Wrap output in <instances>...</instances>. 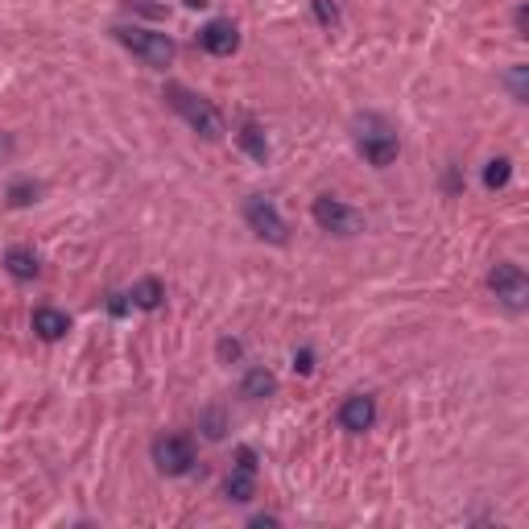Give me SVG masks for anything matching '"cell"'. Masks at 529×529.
Returning a JSON list of instances; mask_svg holds the SVG:
<instances>
[{
	"label": "cell",
	"mask_w": 529,
	"mask_h": 529,
	"mask_svg": "<svg viewBox=\"0 0 529 529\" xmlns=\"http://www.w3.org/2000/svg\"><path fill=\"white\" fill-rule=\"evenodd\" d=\"M116 42L124 50H133L145 67L153 71H166L170 62H174V42L170 34H158V29H141V25H120L116 29Z\"/></svg>",
	"instance_id": "3"
},
{
	"label": "cell",
	"mask_w": 529,
	"mask_h": 529,
	"mask_svg": "<svg viewBox=\"0 0 529 529\" xmlns=\"http://www.w3.org/2000/svg\"><path fill=\"white\" fill-rule=\"evenodd\" d=\"M236 141H240V149H244L253 162H261V166L269 162V137H265V129H261V124L244 120V124H240V133H236Z\"/></svg>",
	"instance_id": "13"
},
{
	"label": "cell",
	"mask_w": 529,
	"mask_h": 529,
	"mask_svg": "<svg viewBox=\"0 0 529 529\" xmlns=\"http://www.w3.org/2000/svg\"><path fill=\"white\" fill-rule=\"evenodd\" d=\"M310 215L323 232H335V236H356L364 228V215L356 207H348L344 199H331V195H319L310 203Z\"/></svg>",
	"instance_id": "4"
},
{
	"label": "cell",
	"mask_w": 529,
	"mask_h": 529,
	"mask_svg": "<svg viewBox=\"0 0 529 529\" xmlns=\"http://www.w3.org/2000/svg\"><path fill=\"white\" fill-rule=\"evenodd\" d=\"M315 17H319L327 29H335V25H339V9L331 5V0H315Z\"/></svg>",
	"instance_id": "19"
},
{
	"label": "cell",
	"mask_w": 529,
	"mask_h": 529,
	"mask_svg": "<svg viewBox=\"0 0 529 529\" xmlns=\"http://www.w3.org/2000/svg\"><path fill=\"white\" fill-rule=\"evenodd\" d=\"M244 220H248V228H253L261 240H269V244H286V220H282V211L273 207V199H265V195H248L244 199Z\"/></svg>",
	"instance_id": "6"
},
{
	"label": "cell",
	"mask_w": 529,
	"mask_h": 529,
	"mask_svg": "<svg viewBox=\"0 0 529 529\" xmlns=\"http://www.w3.org/2000/svg\"><path fill=\"white\" fill-rule=\"evenodd\" d=\"M356 149L364 153V162H368V166L385 170V166H393L401 141H397L393 124H389L385 116H372V112H368V116L356 120Z\"/></svg>",
	"instance_id": "2"
},
{
	"label": "cell",
	"mask_w": 529,
	"mask_h": 529,
	"mask_svg": "<svg viewBox=\"0 0 529 529\" xmlns=\"http://www.w3.org/2000/svg\"><path fill=\"white\" fill-rule=\"evenodd\" d=\"M29 323H34L38 339H46V344H58V339L71 331V319L62 315V310H54V306H38V310H34V319H29Z\"/></svg>",
	"instance_id": "11"
},
{
	"label": "cell",
	"mask_w": 529,
	"mask_h": 529,
	"mask_svg": "<svg viewBox=\"0 0 529 529\" xmlns=\"http://www.w3.org/2000/svg\"><path fill=\"white\" fill-rule=\"evenodd\" d=\"M310 368H315V356H310V352H298V356H294V372H310Z\"/></svg>",
	"instance_id": "22"
},
{
	"label": "cell",
	"mask_w": 529,
	"mask_h": 529,
	"mask_svg": "<svg viewBox=\"0 0 529 529\" xmlns=\"http://www.w3.org/2000/svg\"><path fill=\"white\" fill-rule=\"evenodd\" d=\"M277 381H273V372L269 368H248L244 372V381H240V397L248 401H261V397H273Z\"/></svg>",
	"instance_id": "15"
},
{
	"label": "cell",
	"mask_w": 529,
	"mask_h": 529,
	"mask_svg": "<svg viewBox=\"0 0 529 529\" xmlns=\"http://www.w3.org/2000/svg\"><path fill=\"white\" fill-rule=\"evenodd\" d=\"M525 21H529V13H525V9H517V34H521V38H525Z\"/></svg>",
	"instance_id": "25"
},
{
	"label": "cell",
	"mask_w": 529,
	"mask_h": 529,
	"mask_svg": "<svg viewBox=\"0 0 529 529\" xmlns=\"http://www.w3.org/2000/svg\"><path fill=\"white\" fill-rule=\"evenodd\" d=\"M5 273H9V277H17V282H34V277L42 273L38 253H34V248H25V244L9 248V253H5Z\"/></svg>",
	"instance_id": "12"
},
{
	"label": "cell",
	"mask_w": 529,
	"mask_h": 529,
	"mask_svg": "<svg viewBox=\"0 0 529 529\" xmlns=\"http://www.w3.org/2000/svg\"><path fill=\"white\" fill-rule=\"evenodd\" d=\"M153 463L162 476H186L195 468V443L186 434H162L153 439Z\"/></svg>",
	"instance_id": "5"
},
{
	"label": "cell",
	"mask_w": 529,
	"mask_h": 529,
	"mask_svg": "<svg viewBox=\"0 0 529 529\" xmlns=\"http://www.w3.org/2000/svg\"><path fill=\"white\" fill-rule=\"evenodd\" d=\"M488 290L501 298L509 310H525V302H529V277H525V269L521 265H513V261H501L492 273H488Z\"/></svg>",
	"instance_id": "7"
},
{
	"label": "cell",
	"mask_w": 529,
	"mask_h": 529,
	"mask_svg": "<svg viewBox=\"0 0 529 529\" xmlns=\"http://www.w3.org/2000/svg\"><path fill=\"white\" fill-rule=\"evenodd\" d=\"M124 298H129L137 310H158V306L166 302V286L158 282V277H145V282H137Z\"/></svg>",
	"instance_id": "14"
},
{
	"label": "cell",
	"mask_w": 529,
	"mask_h": 529,
	"mask_svg": "<svg viewBox=\"0 0 529 529\" xmlns=\"http://www.w3.org/2000/svg\"><path fill=\"white\" fill-rule=\"evenodd\" d=\"M509 178H513V162L509 158H492L484 166V186H488V191H501V186H509Z\"/></svg>",
	"instance_id": "16"
},
{
	"label": "cell",
	"mask_w": 529,
	"mask_h": 529,
	"mask_svg": "<svg viewBox=\"0 0 529 529\" xmlns=\"http://www.w3.org/2000/svg\"><path fill=\"white\" fill-rule=\"evenodd\" d=\"M224 492H228V501H236V505H244V501H253V496H257V455L248 447H240V463L224 480Z\"/></svg>",
	"instance_id": "8"
},
{
	"label": "cell",
	"mask_w": 529,
	"mask_h": 529,
	"mask_svg": "<svg viewBox=\"0 0 529 529\" xmlns=\"http://www.w3.org/2000/svg\"><path fill=\"white\" fill-rule=\"evenodd\" d=\"M199 46L207 50V54H215V58H228V54H236V46H240V29L232 25V21H207L203 29H199Z\"/></svg>",
	"instance_id": "10"
},
{
	"label": "cell",
	"mask_w": 529,
	"mask_h": 529,
	"mask_svg": "<svg viewBox=\"0 0 529 529\" xmlns=\"http://www.w3.org/2000/svg\"><path fill=\"white\" fill-rule=\"evenodd\" d=\"M9 153H13V137H9V133H0V162H5Z\"/></svg>",
	"instance_id": "23"
},
{
	"label": "cell",
	"mask_w": 529,
	"mask_h": 529,
	"mask_svg": "<svg viewBox=\"0 0 529 529\" xmlns=\"http://www.w3.org/2000/svg\"><path fill=\"white\" fill-rule=\"evenodd\" d=\"M372 422H377V401H372L368 393L344 397V406H339V426H344L348 434H364V430H372Z\"/></svg>",
	"instance_id": "9"
},
{
	"label": "cell",
	"mask_w": 529,
	"mask_h": 529,
	"mask_svg": "<svg viewBox=\"0 0 529 529\" xmlns=\"http://www.w3.org/2000/svg\"><path fill=\"white\" fill-rule=\"evenodd\" d=\"M505 83H509V91H513V100H517V104L529 100V67H521V62H517V67L505 75Z\"/></svg>",
	"instance_id": "18"
},
{
	"label": "cell",
	"mask_w": 529,
	"mask_h": 529,
	"mask_svg": "<svg viewBox=\"0 0 529 529\" xmlns=\"http://www.w3.org/2000/svg\"><path fill=\"white\" fill-rule=\"evenodd\" d=\"M220 356H224V360H236V356H240V344H236V339H220Z\"/></svg>",
	"instance_id": "21"
},
{
	"label": "cell",
	"mask_w": 529,
	"mask_h": 529,
	"mask_svg": "<svg viewBox=\"0 0 529 529\" xmlns=\"http://www.w3.org/2000/svg\"><path fill=\"white\" fill-rule=\"evenodd\" d=\"M162 100H166L186 124H191L199 137H207V141H220V137H224V116H220V108H215L211 100H203L199 91L182 87V83H166Z\"/></svg>",
	"instance_id": "1"
},
{
	"label": "cell",
	"mask_w": 529,
	"mask_h": 529,
	"mask_svg": "<svg viewBox=\"0 0 529 529\" xmlns=\"http://www.w3.org/2000/svg\"><path fill=\"white\" fill-rule=\"evenodd\" d=\"M203 426H207V439H220V434H224V430H220V414H215V410L207 414V422H203Z\"/></svg>",
	"instance_id": "20"
},
{
	"label": "cell",
	"mask_w": 529,
	"mask_h": 529,
	"mask_svg": "<svg viewBox=\"0 0 529 529\" xmlns=\"http://www.w3.org/2000/svg\"><path fill=\"white\" fill-rule=\"evenodd\" d=\"M265 525H277V517H265V513H261V517H253V529H265Z\"/></svg>",
	"instance_id": "24"
},
{
	"label": "cell",
	"mask_w": 529,
	"mask_h": 529,
	"mask_svg": "<svg viewBox=\"0 0 529 529\" xmlns=\"http://www.w3.org/2000/svg\"><path fill=\"white\" fill-rule=\"evenodd\" d=\"M38 195H42V186L21 178V182L9 186V207H29V203H38Z\"/></svg>",
	"instance_id": "17"
},
{
	"label": "cell",
	"mask_w": 529,
	"mask_h": 529,
	"mask_svg": "<svg viewBox=\"0 0 529 529\" xmlns=\"http://www.w3.org/2000/svg\"><path fill=\"white\" fill-rule=\"evenodd\" d=\"M186 5H191V9H203V5H207V0H186Z\"/></svg>",
	"instance_id": "26"
}]
</instances>
